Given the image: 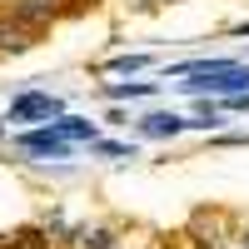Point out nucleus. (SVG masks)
Listing matches in <instances>:
<instances>
[{"instance_id":"7ed1b4c3","label":"nucleus","mask_w":249,"mask_h":249,"mask_svg":"<svg viewBox=\"0 0 249 249\" xmlns=\"http://www.w3.org/2000/svg\"><path fill=\"white\" fill-rule=\"evenodd\" d=\"M5 120H15V124H25V120H65V100H55V95H45V90H30V95H20V100H10V115Z\"/></svg>"},{"instance_id":"9b49d317","label":"nucleus","mask_w":249,"mask_h":249,"mask_svg":"<svg viewBox=\"0 0 249 249\" xmlns=\"http://www.w3.org/2000/svg\"><path fill=\"white\" fill-rule=\"evenodd\" d=\"M224 110H249V95H230V100H224Z\"/></svg>"},{"instance_id":"0eeeda50","label":"nucleus","mask_w":249,"mask_h":249,"mask_svg":"<svg viewBox=\"0 0 249 249\" xmlns=\"http://www.w3.org/2000/svg\"><path fill=\"white\" fill-rule=\"evenodd\" d=\"M65 244L70 249H120L110 230H90V224H75V230L65 234Z\"/></svg>"},{"instance_id":"1a4fd4ad","label":"nucleus","mask_w":249,"mask_h":249,"mask_svg":"<svg viewBox=\"0 0 249 249\" xmlns=\"http://www.w3.org/2000/svg\"><path fill=\"white\" fill-rule=\"evenodd\" d=\"M95 155H110V160H124V155H130V160H135V144H124V140H95Z\"/></svg>"},{"instance_id":"4468645a","label":"nucleus","mask_w":249,"mask_h":249,"mask_svg":"<svg viewBox=\"0 0 249 249\" xmlns=\"http://www.w3.org/2000/svg\"><path fill=\"white\" fill-rule=\"evenodd\" d=\"M120 249H124V244H120Z\"/></svg>"},{"instance_id":"20e7f679","label":"nucleus","mask_w":249,"mask_h":249,"mask_svg":"<svg viewBox=\"0 0 249 249\" xmlns=\"http://www.w3.org/2000/svg\"><path fill=\"white\" fill-rule=\"evenodd\" d=\"M35 45H40V30H30L20 15L0 10V55H25V50H35Z\"/></svg>"},{"instance_id":"f03ea898","label":"nucleus","mask_w":249,"mask_h":249,"mask_svg":"<svg viewBox=\"0 0 249 249\" xmlns=\"http://www.w3.org/2000/svg\"><path fill=\"white\" fill-rule=\"evenodd\" d=\"M190 234H195L199 249H249V234L230 230V219H224V214H210V210H199V214L190 219Z\"/></svg>"},{"instance_id":"423d86ee","label":"nucleus","mask_w":249,"mask_h":249,"mask_svg":"<svg viewBox=\"0 0 249 249\" xmlns=\"http://www.w3.org/2000/svg\"><path fill=\"white\" fill-rule=\"evenodd\" d=\"M195 120H184V115H170V110H155V115H144L140 120V135L144 140H175L179 130H190Z\"/></svg>"},{"instance_id":"39448f33","label":"nucleus","mask_w":249,"mask_h":249,"mask_svg":"<svg viewBox=\"0 0 249 249\" xmlns=\"http://www.w3.org/2000/svg\"><path fill=\"white\" fill-rule=\"evenodd\" d=\"M20 150H25V155H50V160H65L75 144H70V140H60V135H55V124H45V130H25V135H20Z\"/></svg>"},{"instance_id":"ddd939ff","label":"nucleus","mask_w":249,"mask_h":249,"mask_svg":"<svg viewBox=\"0 0 249 249\" xmlns=\"http://www.w3.org/2000/svg\"><path fill=\"white\" fill-rule=\"evenodd\" d=\"M85 5H95V0H85Z\"/></svg>"},{"instance_id":"6e6552de","label":"nucleus","mask_w":249,"mask_h":249,"mask_svg":"<svg viewBox=\"0 0 249 249\" xmlns=\"http://www.w3.org/2000/svg\"><path fill=\"white\" fill-rule=\"evenodd\" d=\"M150 65V55H115L105 70H115V75H135V70H144Z\"/></svg>"},{"instance_id":"9d476101","label":"nucleus","mask_w":249,"mask_h":249,"mask_svg":"<svg viewBox=\"0 0 249 249\" xmlns=\"http://www.w3.org/2000/svg\"><path fill=\"white\" fill-rule=\"evenodd\" d=\"M155 80H135V85H110V100H135V95H150Z\"/></svg>"},{"instance_id":"f8f14e48","label":"nucleus","mask_w":249,"mask_h":249,"mask_svg":"<svg viewBox=\"0 0 249 249\" xmlns=\"http://www.w3.org/2000/svg\"><path fill=\"white\" fill-rule=\"evenodd\" d=\"M135 5H160V0H135Z\"/></svg>"},{"instance_id":"f257e3e1","label":"nucleus","mask_w":249,"mask_h":249,"mask_svg":"<svg viewBox=\"0 0 249 249\" xmlns=\"http://www.w3.org/2000/svg\"><path fill=\"white\" fill-rule=\"evenodd\" d=\"M5 10H10V15H20L30 30L45 35V30H50V25H60L65 15H80V10H85V0H10Z\"/></svg>"}]
</instances>
